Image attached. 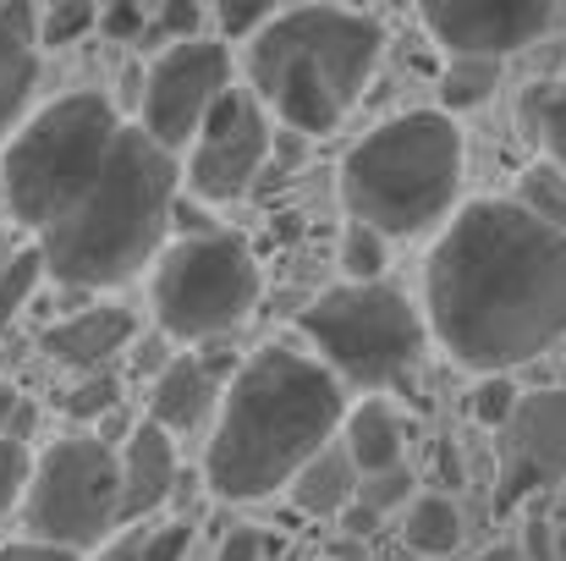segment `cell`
<instances>
[{
	"mask_svg": "<svg viewBox=\"0 0 566 561\" xmlns=\"http://www.w3.org/2000/svg\"><path fill=\"white\" fill-rule=\"evenodd\" d=\"M270 17H275V6H220V11H214L220 33H226V39H242V44H253V39L270 28Z\"/></svg>",
	"mask_w": 566,
	"mask_h": 561,
	"instance_id": "obj_31",
	"label": "cell"
},
{
	"mask_svg": "<svg viewBox=\"0 0 566 561\" xmlns=\"http://www.w3.org/2000/svg\"><path fill=\"white\" fill-rule=\"evenodd\" d=\"M177 496V440L160 424H138L122 446V518L144 523Z\"/></svg>",
	"mask_w": 566,
	"mask_h": 561,
	"instance_id": "obj_14",
	"label": "cell"
},
{
	"mask_svg": "<svg viewBox=\"0 0 566 561\" xmlns=\"http://www.w3.org/2000/svg\"><path fill=\"white\" fill-rule=\"evenodd\" d=\"M523 127H528V138L545 149V160L566 172V72L556 83L528 89V100H523Z\"/></svg>",
	"mask_w": 566,
	"mask_h": 561,
	"instance_id": "obj_22",
	"label": "cell"
},
{
	"mask_svg": "<svg viewBox=\"0 0 566 561\" xmlns=\"http://www.w3.org/2000/svg\"><path fill=\"white\" fill-rule=\"evenodd\" d=\"M270 138H275L270 111L253 100V89H231L214 105V116L203 122V133H198V144L188 155L192 198H203V204L242 198L253 187V177L264 172V160H270Z\"/></svg>",
	"mask_w": 566,
	"mask_h": 561,
	"instance_id": "obj_11",
	"label": "cell"
},
{
	"mask_svg": "<svg viewBox=\"0 0 566 561\" xmlns=\"http://www.w3.org/2000/svg\"><path fill=\"white\" fill-rule=\"evenodd\" d=\"M523 551H528V561H551V523H528Z\"/></svg>",
	"mask_w": 566,
	"mask_h": 561,
	"instance_id": "obj_38",
	"label": "cell"
},
{
	"mask_svg": "<svg viewBox=\"0 0 566 561\" xmlns=\"http://www.w3.org/2000/svg\"><path fill=\"white\" fill-rule=\"evenodd\" d=\"M22 407H28V402H22V391L0 380V435H6V429L17 424V413H22Z\"/></svg>",
	"mask_w": 566,
	"mask_h": 561,
	"instance_id": "obj_37",
	"label": "cell"
},
{
	"mask_svg": "<svg viewBox=\"0 0 566 561\" xmlns=\"http://www.w3.org/2000/svg\"><path fill=\"white\" fill-rule=\"evenodd\" d=\"M116 402H122V380H116V374H88V380L72 385L66 413H72V418H105Z\"/></svg>",
	"mask_w": 566,
	"mask_h": 561,
	"instance_id": "obj_28",
	"label": "cell"
},
{
	"mask_svg": "<svg viewBox=\"0 0 566 561\" xmlns=\"http://www.w3.org/2000/svg\"><path fill=\"white\" fill-rule=\"evenodd\" d=\"M566 479V385L528 391L506 424V490L501 507H517L528 490Z\"/></svg>",
	"mask_w": 566,
	"mask_h": 561,
	"instance_id": "obj_12",
	"label": "cell"
},
{
	"mask_svg": "<svg viewBox=\"0 0 566 561\" xmlns=\"http://www.w3.org/2000/svg\"><path fill=\"white\" fill-rule=\"evenodd\" d=\"M401 546L418 551V557H446L462 546V512L451 496L429 490V496H412V507L401 512Z\"/></svg>",
	"mask_w": 566,
	"mask_h": 561,
	"instance_id": "obj_19",
	"label": "cell"
},
{
	"mask_svg": "<svg viewBox=\"0 0 566 561\" xmlns=\"http://www.w3.org/2000/svg\"><path fill=\"white\" fill-rule=\"evenodd\" d=\"M556 0H429L418 6L423 33L446 50V61H506L562 28Z\"/></svg>",
	"mask_w": 566,
	"mask_h": 561,
	"instance_id": "obj_10",
	"label": "cell"
},
{
	"mask_svg": "<svg viewBox=\"0 0 566 561\" xmlns=\"http://www.w3.org/2000/svg\"><path fill=\"white\" fill-rule=\"evenodd\" d=\"M0 561H83V557H77V551H61V546L17 540V546H0Z\"/></svg>",
	"mask_w": 566,
	"mask_h": 561,
	"instance_id": "obj_35",
	"label": "cell"
},
{
	"mask_svg": "<svg viewBox=\"0 0 566 561\" xmlns=\"http://www.w3.org/2000/svg\"><path fill=\"white\" fill-rule=\"evenodd\" d=\"M501 89V61H446L440 72V105L451 111H473Z\"/></svg>",
	"mask_w": 566,
	"mask_h": 561,
	"instance_id": "obj_23",
	"label": "cell"
},
{
	"mask_svg": "<svg viewBox=\"0 0 566 561\" xmlns=\"http://www.w3.org/2000/svg\"><path fill=\"white\" fill-rule=\"evenodd\" d=\"M259 557H264V534L259 529H231L220 540V557L214 561H259Z\"/></svg>",
	"mask_w": 566,
	"mask_h": 561,
	"instance_id": "obj_34",
	"label": "cell"
},
{
	"mask_svg": "<svg viewBox=\"0 0 566 561\" xmlns=\"http://www.w3.org/2000/svg\"><path fill=\"white\" fill-rule=\"evenodd\" d=\"M440 479H446V485H462V457H457V446H440Z\"/></svg>",
	"mask_w": 566,
	"mask_h": 561,
	"instance_id": "obj_39",
	"label": "cell"
},
{
	"mask_svg": "<svg viewBox=\"0 0 566 561\" xmlns=\"http://www.w3.org/2000/svg\"><path fill=\"white\" fill-rule=\"evenodd\" d=\"M231 55L220 39H192V44H166L144 77V116L138 127L166 149L182 155L198 144L203 122L214 116V105L231 94Z\"/></svg>",
	"mask_w": 566,
	"mask_h": 561,
	"instance_id": "obj_9",
	"label": "cell"
},
{
	"mask_svg": "<svg viewBox=\"0 0 566 561\" xmlns=\"http://www.w3.org/2000/svg\"><path fill=\"white\" fill-rule=\"evenodd\" d=\"M517 407H523V391L512 385V374H484V380L473 385V396H468V413H473V424H484V429H506V424L517 418Z\"/></svg>",
	"mask_w": 566,
	"mask_h": 561,
	"instance_id": "obj_26",
	"label": "cell"
},
{
	"mask_svg": "<svg viewBox=\"0 0 566 561\" xmlns=\"http://www.w3.org/2000/svg\"><path fill=\"white\" fill-rule=\"evenodd\" d=\"M149 28H155V11H144V6H105V11H99V33H111L116 44L144 39Z\"/></svg>",
	"mask_w": 566,
	"mask_h": 561,
	"instance_id": "obj_32",
	"label": "cell"
},
{
	"mask_svg": "<svg viewBox=\"0 0 566 561\" xmlns=\"http://www.w3.org/2000/svg\"><path fill=\"white\" fill-rule=\"evenodd\" d=\"M423 320L479 380L545 359L566 342V231L517 198L462 204L423 259Z\"/></svg>",
	"mask_w": 566,
	"mask_h": 561,
	"instance_id": "obj_2",
	"label": "cell"
},
{
	"mask_svg": "<svg viewBox=\"0 0 566 561\" xmlns=\"http://www.w3.org/2000/svg\"><path fill=\"white\" fill-rule=\"evenodd\" d=\"M336 264H342V276H347L353 287H375L379 276H385V237H379L375 226H364V220H347V226H342V253H336Z\"/></svg>",
	"mask_w": 566,
	"mask_h": 561,
	"instance_id": "obj_24",
	"label": "cell"
},
{
	"mask_svg": "<svg viewBox=\"0 0 566 561\" xmlns=\"http://www.w3.org/2000/svg\"><path fill=\"white\" fill-rule=\"evenodd\" d=\"M358 490H364L358 463L347 457V446H331L325 457H314V463L292 479V507L308 512V518H336V512L358 507Z\"/></svg>",
	"mask_w": 566,
	"mask_h": 561,
	"instance_id": "obj_17",
	"label": "cell"
},
{
	"mask_svg": "<svg viewBox=\"0 0 566 561\" xmlns=\"http://www.w3.org/2000/svg\"><path fill=\"white\" fill-rule=\"evenodd\" d=\"M133 336H138L133 309H122V303H94V309H77V314L55 320V325L39 336V353H44L50 364H61V370L88 380V374H111L116 353H127Z\"/></svg>",
	"mask_w": 566,
	"mask_h": 561,
	"instance_id": "obj_13",
	"label": "cell"
},
{
	"mask_svg": "<svg viewBox=\"0 0 566 561\" xmlns=\"http://www.w3.org/2000/svg\"><path fill=\"white\" fill-rule=\"evenodd\" d=\"M462 127L446 111H401L342 155V209L379 237H418L462 193Z\"/></svg>",
	"mask_w": 566,
	"mask_h": 561,
	"instance_id": "obj_5",
	"label": "cell"
},
{
	"mask_svg": "<svg viewBox=\"0 0 566 561\" xmlns=\"http://www.w3.org/2000/svg\"><path fill=\"white\" fill-rule=\"evenodd\" d=\"M44 276H50V270H44V253H39L33 242H17V237L0 226V336H6V325L22 314V303L39 292Z\"/></svg>",
	"mask_w": 566,
	"mask_h": 561,
	"instance_id": "obj_20",
	"label": "cell"
},
{
	"mask_svg": "<svg viewBox=\"0 0 566 561\" xmlns=\"http://www.w3.org/2000/svg\"><path fill=\"white\" fill-rule=\"evenodd\" d=\"M28 429H33V407H22L17 424L0 435V518H11L17 507H28V490H33V474H39V457L28 446Z\"/></svg>",
	"mask_w": 566,
	"mask_h": 561,
	"instance_id": "obj_21",
	"label": "cell"
},
{
	"mask_svg": "<svg viewBox=\"0 0 566 561\" xmlns=\"http://www.w3.org/2000/svg\"><path fill=\"white\" fill-rule=\"evenodd\" d=\"M407 496H412L407 468L379 474V479H364V490H358V518H379V512H390V507H412Z\"/></svg>",
	"mask_w": 566,
	"mask_h": 561,
	"instance_id": "obj_29",
	"label": "cell"
},
{
	"mask_svg": "<svg viewBox=\"0 0 566 561\" xmlns=\"http://www.w3.org/2000/svg\"><path fill=\"white\" fill-rule=\"evenodd\" d=\"M88 28H99V6H83V0H61L50 11H39V50H61V44H77Z\"/></svg>",
	"mask_w": 566,
	"mask_h": 561,
	"instance_id": "obj_27",
	"label": "cell"
},
{
	"mask_svg": "<svg viewBox=\"0 0 566 561\" xmlns=\"http://www.w3.org/2000/svg\"><path fill=\"white\" fill-rule=\"evenodd\" d=\"M473 561H528V551L523 546H490V551H479Z\"/></svg>",
	"mask_w": 566,
	"mask_h": 561,
	"instance_id": "obj_40",
	"label": "cell"
},
{
	"mask_svg": "<svg viewBox=\"0 0 566 561\" xmlns=\"http://www.w3.org/2000/svg\"><path fill=\"white\" fill-rule=\"evenodd\" d=\"M220 385H214V364L209 359H171L166 370L155 374V391H149V424H160L166 435H188L198 429L209 413H220Z\"/></svg>",
	"mask_w": 566,
	"mask_h": 561,
	"instance_id": "obj_16",
	"label": "cell"
},
{
	"mask_svg": "<svg viewBox=\"0 0 566 561\" xmlns=\"http://www.w3.org/2000/svg\"><path fill=\"white\" fill-rule=\"evenodd\" d=\"M182 166L105 94H61L0 149V198L55 287L111 292L160 264Z\"/></svg>",
	"mask_w": 566,
	"mask_h": 561,
	"instance_id": "obj_1",
	"label": "cell"
},
{
	"mask_svg": "<svg viewBox=\"0 0 566 561\" xmlns=\"http://www.w3.org/2000/svg\"><path fill=\"white\" fill-rule=\"evenodd\" d=\"M342 446H347V457L358 463L364 479L396 474V468H401V418H396L379 396H369V402H358V407L347 413Z\"/></svg>",
	"mask_w": 566,
	"mask_h": 561,
	"instance_id": "obj_18",
	"label": "cell"
},
{
	"mask_svg": "<svg viewBox=\"0 0 566 561\" xmlns=\"http://www.w3.org/2000/svg\"><path fill=\"white\" fill-rule=\"evenodd\" d=\"M149 303L166 336L177 342H214L237 331L253 303H259V264L242 237L209 231V237H177L155 276H149Z\"/></svg>",
	"mask_w": 566,
	"mask_h": 561,
	"instance_id": "obj_7",
	"label": "cell"
},
{
	"mask_svg": "<svg viewBox=\"0 0 566 561\" xmlns=\"http://www.w3.org/2000/svg\"><path fill=\"white\" fill-rule=\"evenodd\" d=\"M203 6L198 0H166L160 11H155V33L160 39H171V44H192V39H209L203 33Z\"/></svg>",
	"mask_w": 566,
	"mask_h": 561,
	"instance_id": "obj_30",
	"label": "cell"
},
{
	"mask_svg": "<svg viewBox=\"0 0 566 561\" xmlns=\"http://www.w3.org/2000/svg\"><path fill=\"white\" fill-rule=\"evenodd\" d=\"M188 546H192V523L177 518V523H166V529H155V534L144 540V561H182Z\"/></svg>",
	"mask_w": 566,
	"mask_h": 561,
	"instance_id": "obj_33",
	"label": "cell"
},
{
	"mask_svg": "<svg viewBox=\"0 0 566 561\" xmlns=\"http://www.w3.org/2000/svg\"><path fill=\"white\" fill-rule=\"evenodd\" d=\"M347 424L342 380L297 347H264L231 374L209 446L203 485L220 501H264L331 451Z\"/></svg>",
	"mask_w": 566,
	"mask_h": 561,
	"instance_id": "obj_3",
	"label": "cell"
},
{
	"mask_svg": "<svg viewBox=\"0 0 566 561\" xmlns=\"http://www.w3.org/2000/svg\"><path fill=\"white\" fill-rule=\"evenodd\" d=\"M39 83V11L0 6V149L28 122V100Z\"/></svg>",
	"mask_w": 566,
	"mask_h": 561,
	"instance_id": "obj_15",
	"label": "cell"
},
{
	"mask_svg": "<svg viewBox=\"0 0 566 561\" xmlns=\"http://www.w3.org/2000/svg\"><path fill=\"white\" fill-rule=\"evenodd\" d=\"M144 540H149V534H116V540L99 551V561H144Z\"/></svg>",
	"mask_w": 566,
	"mask_h": 561,
	"instance_id": "obj_36",
	"label": "cell"
},
{
	"mask_svg": "<svg viewBox=\"0 0 566 561\" xmlns=\"http://www.w3.org/2000/svg\"><path fill=\"white\" fill-rule=\"evenodd\" d=\"M28 540L61 551H94L116 540L122 518V451L99 435H61L39 451V474L22 507Z\"/></svg>",
	"mask_w": 566,
	"mask_h": 561,
	"instance_id": "obj_8",
	"label": "cell"
},
{
	"mask_svg": "<svg viewBox=\"0 0 566 561\" xmlns=\"http://www.w3.org/2000/svg\"><path fill=\"white\" fill-rule=\"evenodd\" d=\"M517 204L528 215H539V220H551V226L566 231V172L551 166V160H534L523 172V183H517Z\"/></svg>",
	"mask_w": 566,
	"mask_h": 561,
	"instance_id": "obj_25",
	"label": "cell"
},
{
	"mask_svg": "<svg viewBox=\"0 0 566 561\" xmlns=\"http://www.w3.org/2000/svg\"><path fill=\"white\" fill-rule=\"evenodd\" d=\"M297 336L319 353V364L358 385V391H396L407 385L429 353V320L423 303H412L396 287H331L297 314Z\"/></svg>",
	"mask_w": 566,
	"mask_h": 561,
	"instance_id": "obj_6",
	"label": "cell"
},
{
	"mask_svg": "<svg viewBox=\"0 0 566 561\" xmlns=\"http://www.w3.org/2000/svg\"><path fill=\"white\" fill-rule=\"evenodd\" d=\"M379 55L385 22L375 11L286 6L248 44V89L292 138H325L364 100Z\"/></svg>",
	"mask_w": 566,
	"mask_h": 561,
	"instance_id": "obj_4",
	"label": "cell"
}]
</instances>
